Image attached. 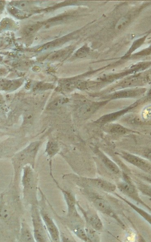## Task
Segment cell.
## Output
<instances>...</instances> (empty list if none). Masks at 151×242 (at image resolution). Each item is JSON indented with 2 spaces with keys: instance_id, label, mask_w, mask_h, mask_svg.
Masks as SVG:
<instances>
[{
  "instance_id": "obj_11",
  "label": "cell",
  "mask_w": 151,
  "mask_h": 242,
  "mask_svg": "<svg viewBox=\"0 0 151 242\" xmlns=\"http://www.w3.org/2000/svg\"><path fill=\"white\" fill-rule=\"evenodd\" d=\"M123 112V111L119 112H117L116 113L111 114L105 116L104 117H102V119L101 120V122H109V121L112 120L116 118V117H117L118 115H121V113Z\"/></svg>"
},
{
  "instance_id": "obj_7",
  "label": "cell",
  "mask_w": 151,
  "mask_h": 242,
  "mask_svg": "<svg viewBox=\"0 0 151 242\" xmlns=\"http://www.w3.org/2000/svg\"><path fill=\"white\" fill-rule=\"evenodd\" d=\"M103 161L106 167H108L109 170L112 171L114 173L117 174L119 173L120 169L118 166L108 158L106 157H104L103 158Z\"/></svg>"
},
{
  "instance_id": "obj_15",
  "label": "cell",
  "mask_w": 151,
  "mask_h": 242,
  "mask_svg": "<svg viewBox=\"0 0 151 242\" xmlns=\"http://www.w3.org/2000/svg\"><path fill=\"white\" fill-rule=\"evenodd\" d=\"M66 197H67V200H68L69 204L71 206L73 205V204H74V200H73L72 196L70 194L67 193H66Z\"/></svg>"
},
{
  "instance_id": "obj_12",
  "label": "cell",
  "mask_w": 151,
  "mask_h": 242,
  "mask_svg": "<svg viewBox=\"0 0 151 242\" xmlns=\"http://www.w3.org/2000/svg\"><path fill=\"white\" fill-rule=\"evenodd\" d=\"M134 91H125L119 93L116 95V97L123 98V97H128L134 95Z\"/></svg>"
},
{
  "instance_id": "obj_14",
  "label": "cell",
  "mask_w": 151,
  "mask_h": 242,
  "mask_svg": "<svg viewBox=\"0 0 151 242\" xmlns=\"http://www.w3.org/2000/svg\"><path fill=\"white\" fill-rule=\"evenodd\" d=\"M88 49H87L86 47L82 48V49H80L77 52L78 55L79 56H84L86 55L87 53L88 52Z\"/></svg>"
},
{
  "instance_id": "obj_9",
  "label": "cell",
  "mask_w": 151,
  "mask_h": 242,
  "mask_svg": "<svg viewBox=\"0 0 151 242\" xmlns=\"http://www.w3.org/2000/svg\"><path fill=\"white\" fill-rule=\"evenodd\" d=\"M74 232L77 235L83 240L86 241L88 240L87 237L84 229L79 226L75 227L74 229Z\"/></svg>"
},
{
  "instance_id": "obj_5",
  "label": "cell",
  "mask_w": 151,
  "mask_h": 242,
  "mask_svg": "<svg viewBox=\"0 0 151 242\" xmlns=\"http://www.w3.org/2000/svg\"><path fill=\"white\" fill-rule=\"evenodd\" d=\"M89 222L93 228L97 230H100L102 228V224L101 220L97 215H91L88 218Z\"/></svg>"
},
{
  "instance_id": "obj_1",
  "label": "cell",
  "mask_w": 151,
  "mask_h": 242,
  "mask_svg": "<svg viewBox=\"0 0 151 242\" xmlns=\"http://www.w3.org/2000/svg\"><path fill=\"white\" fill-rule=\"evenodd\" d=\"M87 183L107 191L111 192L115 191L116 189V186L113 184L99 179H87Z\"/></svg>"
},
{
  "instance_id": "obj_8",
  "label": "cell",
  "mask_w": 151,
  "mask_h": 242,
  "mask_svg": "<svg viewBox=\"0 0 151 242\" xmlns=\"http://www.w3.org/2000/svg\"><path fill=\"white\" fill-rule=\"evenodd\" d=\"M33 180V175L31 171L29 169H27L25 171L23 176V183L26 186H29L32 183Z\"/></svg>"
},
{
  "instance_id": "obj_4",
  "label": "cell",
  "mask_w": 151,
  "mask_h": 242,
  "mask_svg": "<svg viewBox=\"0 0 151 242\" xmlns=\"http://www.w3.org/2000/svg\"><path fill=\"white\" fill-rule=\"evenodd\" d=\"M124 158L131 164H134L135 166L140 168L145 169L148 167L147 164L144 161L138 157L131 155H126Z\"/></svg>"
},
{
  "instance_id": "obj_16",
  "label": "cell",
  "mask_w": 151,
  "mask_h": 242,
  "mask_svg": "<svg viewBox=\"0 0 151 242\" xmlns=\"http://www.w3.org/2000/svg\"><path fill=\"white\" fill-rule=\"evenodd\" d=\"M35 237L36 239L38 241L41 242L43 241V238H42V237L41 236V234H40V233L37 231L35 233Z\"/></svg>"
},
{
  "instance_id": "obj_2",
  "label": "cell",
  "mask_w": 151,
  "mask_h": 242,
  "mask_svg": "<svg viewBox=\"0 0 151 242\" xmlns=\"http://www.w3.org/2000/svg\"><path fill=\"white\" fill-rule=\"evenodd\" d=\"M43 218L52 239L54 241L58 240V231L57 229L56 226H55L54 223L47 216H45V215L43 216Z\"/></svg>"
},
{
  "instance_id": "obj_10",
  "label": "cell",
  "mask_w": 151,
  "mask_h": 242,
  "mask_svg": "<svg viewBox=\"0 0 151 242\" xmlns=\"http://www.w3.org/2000/svg\"><path fill=\"white\" fill-rule=\"evenodd\" d=\"M109 131L113 133H125L127 132L126 129L119 125H114L109 128Z\"/></svg>"
},
{
  "instance_id": "obj_3",
  "label": "cell",
  "mask_w": 151,
  "mask_h": 242,
  "mask_svg": "<svg viewBox=\"0 0 151 242\" xmlns=\"http://www.w3.org/2000/svg\"><path fill=\"white\" fill-rule=\"evenodd\" d=\"M94 203L96 207L100 212L109 216H114L113 212L110 206L103 200L95 199L94 200Z\"/></svg>"
},
{
  "instance_id": "obj_6",
  "label": "cell",
  "mask_w": 151,
  "mask_h": 242,
  "mask_svg": "<svg viewBox=\"0 0 151 242\" xmlns=\"http://www.w3.org/2000/svg\"><path fill=\"white\" fill-rule=\"evenodd\" d=\"M118 188L123 193L131 194L134 193V189L130 184L127 182H123L118 184Z\"/></svg>"
},
{
  "instance_id": "obj_13",
  "label": "cell",
  "mask_w": 151,
  "mask_h": 242,
  "mask_svg": "<svg viewBox=\"0 0 151 242\" xmlns=\"http://www.w3.org/2000/svg\"><path fill=\"white\" fill-rule=\"evenodd\" d=\"M23 236L24 239H26V241H32L31 235L28 231L27 229H24Z\"/></svg>"
}]
</instances>
